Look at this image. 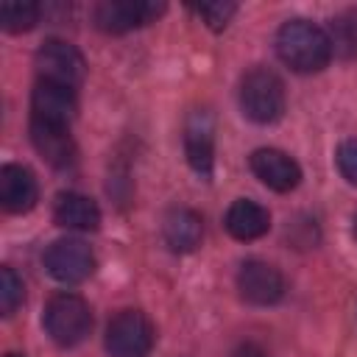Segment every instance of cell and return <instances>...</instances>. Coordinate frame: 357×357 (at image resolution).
<instances>
[{
  "label": "cell",
  "mask_w": 357,
  "mask_h": 357,
  "mask_svg": "<svg viewBox=\"0 0 357 357\" xmlns=\"http://www.w3.org/2000/svg\"><path fill=\"white\" fill-rule=\"evenodd\" d=\"M279 59L296 73H318L332 59L329 33L310 20H287L276 33Z\"/></svg>",
  "instance_id": "1"
},
{
  "label": "cell",
  "mask_w": 357,
  "mask_h": 357,
  "mask_svg": "<svg viewBox=\"0 0 357 357\" xmlns=\"http://www.w3.org/2000/svg\"><path fill=\"white\" fill-rule=\"evenodd\" d=\"M240 109L248 120L268 126L284 114V84L268 67H254L240 81Z\"/></svg>",
  "instance_id": "2"
},
{
  "label": "cell",
  "mask_w": 357,
  "mask_h": 357,
  "mask_svg": "<svg viewBox=\"0 0 357 357\" xmlns=\"http://www.w3.org/2000/svg\"><path fill=\"white\" fill-rule=\"evenodd\" d=\"M42 324H45V332L50 335V340L56 346L73 349V346L84 343L86 335L92 332V312H89V304L81 296L59 293L47 301Z\"/></svg>",
  "instance_id": "3"
},
{
  "label": "cell",
  "mask_w": 357,
  "mask_h": 357,
  "mask_svg": "<svg viewBox=\"0 0 357 357\" xmlns=\"http://www.w3.org/2000/svg\"><path fill=\"white\" fill-rule=\"evenodd\" d=\"M153 340V324L139 310H123L106 326V351L112 357H148Z\"/></svg>",
  "instance_id": "4"
},
{
  "label": "cell",
  "mask_w": 357,
  "mask_h": 357,
  "mask_svg": "<svg viewBox=\"0 0 357 357\" xmlns=\"http://www.w3.org/2000/svg\"><path fill=\"white\" fill-rule=\"evenodd\" d=\"M36 73H39V81H50V84L75 89L86 75V61L78 53V47H73L70 42L47 39L36 50Z\"/></svg>",
  "instance_id": "5"
},
{
  "label": "cell",
  "mask_w": 357,
  "mask_h": 357,
  "mask_svg": "<svg viewBox=\"0 0 357 357\" xmlns=\"http://www.w3.org/2000/svg\"><path fill=\"white\" fill-rule=\"evenodd\" d=\"M47 273L61 284H78L95 271V254L84 240L61 237L45 251Z\"/></svg>",
  "instance_id": "6"
},
{
  "label": "cell",
  "mask_w": 357,
  "mask_h": 357,
  "mask_svg": "<svg viewBox=\"0 0 357 357\" xmlns=\"http://www.w3.org/2000/svg\"><path fill=\"white\" fill-rule=\"evenodd\" d=\"M165 11V3L153 0H106L95 6V25L103 33H126L153 22Z\"/></svg>",
  "instance_id": "7"
},
{
  "label": "cell",
  "mask_w": 357,
  "mask_h": 357,
  "mask_svg": "<svg viewBox=\"0 0 357 357\" xmlns=\"http://www.w3.org/2000/svg\"><path fill=\"white\" fill-rule=\"evenodd\" d=\"M237 290L243 301L268 307L284 296V276L265 259H245L237 271Z\"/></svg>",
  "instance_id": "8"
},
{
  "label": "cell",
  "mask_w": 357,
  "mask_h": 357,
  "mask_svg": "<svg viewBox=\"0 0 357 357\" xmlns=\"http://www.w3.org/2000/svg\"><path fill=\"white\" fill-rule=\"evenodd\" d=\"M184 153H187L190 167L201 178L212 176V165H215V123H212V114L206 109L190 112V117L184 123Z\"/></svg>",
  "instance_id": "9"
},
{
  "label": "cell",
  "mask_w": 357,
  "mask_h": 357,
  "mask_svg": "<svg viewBox=\"0 0 357 357\" xmlns=\"http://www.w3.org/2000/svg\"><path fill=\"white\" fill-rule=\"evenodd\" d=\"M75 89L50 84V81H36L33 95H31V120L33 123H47V126H67L75 117Z\"/></svg>",
  "instance_id": "10"
},
{
  "label": "cell",
  "mask_w": 357,
  "mask_h": 357,
  "mask_svg": "<svg viewBox=\"0 0 357 357\" xmlns=\"http://www.w3.org/2000/svg\"><path fill=\"white\" fill-rule=\"evenodd\" d=\"M251 173L276 192H290L301 181V167L293 156H287L279 148H257L248 159Z\"/></svg>",
  "instance_id": "11"
},
{
  "label": "cell",
  "mask_w": 357,
  "mask_h": 357,
  "mask_svg": "<svg viewBox=\"0 0 357 357\" xmlns=\"http://www.w3.org/2000/svg\"><path fill=\"white\" fill-rule=\"evenodd\" d=\"M36 198H39V187H36L33 173L22 165H3V170H0V204H3V209L11 215H22V212L33 209Z\"/></svg>",
  "instance_id": "12"
},
{
  "label": "cell",
  "mask_w": 357,
  "mask_h": 357,
  "mask_svg": "<svg viewBox=\"0 0 357 357\" xmlns=\"http://www.w3.org/2000/svg\"><path fill=\"white\" fill-rule=\"evenodd\" d=\"M31 142L47 159V165L67 170L75 165V142L67 126H47L31 120Z\"/></svg>",
  "instance_id": "13"
},
{
  "label": "cell",
  "mask_w": 357,
  "mask_h": 357,
  "mask_svg": "<svg viewBox=\"0 0 357 357\" xmlns=\"http://www.w3.org/2000/svg\"><path fill=\"white\" fill-rule=\"evenodd\" d=\"M162 234H165V243L170 245V251L190 254V251H195L201 245V237H204L201 215L187 209V206H176V209H170L165 215Z\"/></svg>",
  "instance_id": "14"
},
{
  "label": "cell",
  "mask_w": 357,
  "mask_h": 357,
  "mask_svg": "<svg viewBox=\"0 0 357 357\" xmlns=\"http://www.w3.org/2000/svg\"><path fill=\"white\" fill-rule=\"evenodd\" d=\"M53 220L64 229L92 231L100 226V209L89 195L81 192H59L53 201Z\"/></svg>",
  "instance_id": "15"
},
{
  "label": "cell",
  "mask_w": 357,
  "mask_h": 357,
  "mask_svg": "<svg viewBox=\"0 0 357 357\" xmlns=\"http://www.w3.org/2000/svg\"><path fill=\"white\" fill-rule=\"evenodd\" d=\"M226 231L237 240H257L271 229V215L262 204L251 201V198H237L229 209H226Z\"/></svg>",
  "instance_id": "16"
},
{
  "label": "cell",
  "mask_w": 357,
  "mask_h": 357,
  "mask_svg": "<svg viewBox=\"0 0 357 357\" xmlns=\"http://www.w3.org/2000/svg\"><path fill=\"white\" fill-rule=\"evenodd\" d=\"M329 42L332 53H340L343 59H357V8H349L332 20Z\"/></svg>",
  "instance_id": "17"
},
{
  "label": "cell",
  "mask_w": 357,
  "mask_h": 357,
  "mask_svg": "<svg viewBox=\"0 0 357 357\" xmlns=\"http://www.w3.org/2000/svg\"><path fill=\"white\" fill-rule=\"evenodd\" d=\"M42 17V6L36 3H3L0 6V28L8 33L31 31Z\"/></svg>",
  "instance_id": "18"
},
{
  "label": "cell",
  "mask_w": 357,
  "mask_h": 357,
  "mask_svg": "<svg viewBox=\"0 0 357 357\" xmlns=\"http://www.w3.org/2000/svg\"><path fill=\"white\" fill-rule=\"evenodd\" d=\"M22 296H25V287H22V279L14 273V268H0V312L8 318L14 315V310L22 304Z\"/></svg>",
  "instance_id": "19"
},
{
  "label": "cell",
  "mask_w": 357,
  "mask_h": 357,
  "mask_svg": "<svg viewBox=\"0 0 357 357\" xmlns=\"http://www.w3.org/2000/svg\"><path fill=\"white\" fill-rule=\"evenodd\" d=\"M192 11H195L212 31H223V28L229 25V20L237 14V6L218 0V3H201V6H195Z\"/></svg>",
  "instance_id": "20"
},
{
  "label": "cell",
  "mask_w": 357,
  "mask_h": 357,
  "mask_svg": "<svg viewBox=\"0 0 357 357\" xmlns=\"http://www.w3.org/2000/svg\"><path fill=\"white\" fill-rule=\"evenodd\" d=\"M337 170L349 184H357V139H346L337 148Z\"/></svg>",
  "instance_id": "21"
},
{
  "label": "cell",
  "mask_w": 357,
  "mask_h": 357,
  "mask_svg": "<svg viewBox=\"0 0 357 357\" xmlns=\"http://www.w3.org/2000/svg\"><path fill=\"white\" fill-rule=\"evenodd\" d=\"M231 357H271L262 346H257V343H243Z\"/></svg>",
  "instance_id": "22"
},
{
  "label": "cell",
  "mask_w": 357,
  "mask_h": 357,
  "mask_svg": "<svg viewBox=\"0 0 357 357\" xmlns=\"http://www.w3.org/2000/svg\"><path fill=\"white\" fill-rule=\"evenodd\" d=\"M354 237H357V218H354Z\"/></svg>",
  "instance_id": "23"
},
{
  "label": "cell",
  "mask_w": 357,
  "mask_h": 357,
  "mask_svg": "<svg viewBox=\"0 0 357 357\" xmlns=\"http://www.w3.org/2000/svg\"><path fill=\"white\" fill-rule=\"evenodd\" d=\"M6 357H22V354H6Z\"/></svg>",
  "instance_id": "24"
}]
</instances>
